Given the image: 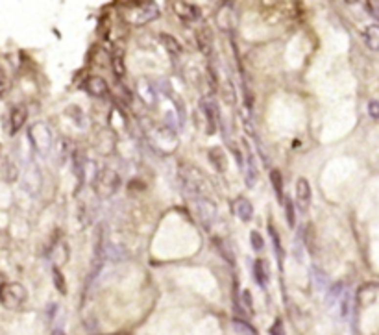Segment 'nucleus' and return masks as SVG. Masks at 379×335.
<instances>
[{
    "instance_id": "1",
    "label": "nucleus",
    "mask_w": 379,
    "mask_h": 335,
    "mask_svg": "<svg viewBox=\"0 0 379 335\" xmlns=\"http://www.w3.org/2000/svg\"><path fill=\"white\" fill-rule=\"evenodd\" d=\"M179 180H181V184L185 187V191L193 196L194 200L205 196L207 185H205V180H203L202 172H200L196 167L187 165V163H181V165H179Z\"/></svg>"
},
{
    "instance_id": "27",
    "label": "nucleus",
    "mask_w": 379,
    "mask_h": 335,
    "mask_svg": "<svg viewBox=\"0 0 379 335\" xmlns=\"http://www.w3.org/2000/svg\"><path fill=\"white\" fill-rule=\"evenodd\" d=\"M233 330H235L239 335H255L253 334V330L246 322H243V320H233Z\"/></svg>"
},
{
    "instance_id": "11",
    "label": "nucleus",
    "mask_w": 379,
    "mask_h": 335,
    "mask_svg": "<svg viewBox=\"0 0 379 335\" xmlns=\"http://www.w3.org/2000/svg\"><path fill=\"white\" fill-rule=\"evenodd\" d=\"M231 210H233V213H235L237 217L241 218L243 222H250L252 217H253L252 202L248 200V198H245V196H239V198H235L233 204H231Z\"/></svg>"
},
{
    "instance_id": "3",
    "label": "nucleus",
    "mask_w": 379,
    "mask_h": 335,
    "mask_svg": "<svg viewBox=\"0 0 379 335\" xmlns=\"http://www.w3.org/2000/svg\"><path fill=\"white\" fill-rule=\"evenodd\" d=\"M28 293H26L24 285L15 284V282H8V284L0 285V304L6 310L15 311L21 306H24Z\"/></svg>"
},
{
    "instance_id": "16",
    "label": "nucleus",
    "mask_w": 379,
    "mask_h": 335,
    "mask_svg": "<svg viewBox=\"0 0 379 335\" xmlns=\"http://www.w3.org/2000/svg\"><path fill=\"white\" fill-rule=\"evenodd\" d=\"M364 43L370 50H379V24H370L364 28L362 32Z\"/></svg>"
},
{
    "instance_id": "14",
    "label": "nucleus",
    "mask_w": 379,
    "mask_h": 335,
    "mask_svg": "<svg viewBox=\"0 0 379 335\" xmlns=\"http://www.w3.org/2000/svg\"><path fill=\"white\" fill-rule=\"evenodd\" d=\"M207 158H209L211 165L217 168V170H220V172H224V170L227 168V158H226V154H224V150H222L220 146H213V148H209V152H207Z\"/></svg>"
},
{
    "instance_id": "7",
    "label": "nucleus",
    "mask_w": 379,
    "mask_h": 335,
    "mask_svg": "<svg viewBox=\"0 0 379 335\" xmlns=\"http://www.w3.org/2000/svg\"><path fill=\"white\" fill-rule=\"evenodd\" d=\"M172 8H174V11H176V15L183 23H196L198 19H200V9H198V6L196 4H193V2H174L172 4Z\"/></svg>"
},
{
    "instance_id": "21",
    "label": "nucleus",
    "mask_w": 379,
    "mask_h": 335,
    "mask_svg": "<svg viewBox=\"0 0 379 335\" xmlns=\"http://www.w3.org/2000/svg\"><path fill=\"white\" fill-rule=\"evenodd\" d=\"M248 168H246V185L248 187H253L257 184V167H255V161H253V156L250 154L248 156Z\"/></svg>"
},
{
    "instance_id": "17",
    "label": "nucleus",
    "mask_w": 379,
    "mask_h": 335,
    "mask_svg": "<svg viewBox=\"0 0 379 335\" xmlns=\"http://www.w3.org/2000/svg\"><path fill=\"white\" fill-rule=\"evenodd\" d=\"M161 43H163V47L169 50L170 56H179L181 54V45L178 43L176 37H172V35L169 34H161Z\"/></svg>"
},
{
    "instance_id": "6",
    "label": "nucleus",
    "mask_w": 379,
    "mask_h": 335,
    "mask_svg": "<svg viewBox=\"0 0 379 335\" xmlns=\"http://www.w3.org/2000/svg\"><path fill=\"white\" fill-rule=\"evenodd\" d=\"M196 211H198V217H200V220H202V224L205 228H209L217 220V206L207 196L196 198Z\"/></svg>"
},
{
    "instance_id": "8",
    "label": "nucleus",
    "mask_w": 379,
    "mask_h": 335,
    "mask_svg": "<svg viewBox=\"0 0 379 335\" xmlns=\"http://www.w3.org/2000/svg\"><path fill=\"white\" fill-rule=\"evenodd\" d=\"M104 265V232L102 228L96 230V237H94V256L91 261V278L98 274V270Z\"/></svg>"
},
{
    "instance_id": "19",
    "label": "nucleus",
    "mask_w": 379,
    "mask_h": 335,
    "mask_svg": "<svg viewBox=\"0 0 379 335\" xmlns=\"http://www.w3.org/2000/svg\"><path fill=\"white\" fill-rule=\"evenodd\" d=\"M303 239H305L307 250L311 252V254H316L318 244H316V232H314V226H312V224H307V226H305V235H303Z\"/></svg>"
},
{
    "instance_id": "22",
    "label": "nucleus",
    "mask_w": 379,
    "mask_h": 335,
    "mask_svg": "<svg viewBox=\"0 0 379 335\" xmlns=\"http://www.w3.org/2000/svg\"><path fill=\"white\" fill-rule=\"evenodd\" d=\"M2 174H4V180H6V182H15L19 178L17 165H15L11 159H6V161H4V170H2Z\"/></svg>"
},
{
    "instance_id": "26",
    "label": "nucleus",
    "mask_w": 379,
    "mask_h": 335,
    "mask_svg": "<svg viewBox=\"0 0 379 335\" xmlns=\"http://www.w3.org/2000/svg\"><path fill=\"white\" fill-rule=\"evenodd\" d=\"M250 244H252V248L255 252H261L265 248V239H263V235L259 232H252L250 234Z\"/></svg>"
},
{
    "instance_id": "25",
    "label": "nucleus",
    "mask_w": 379,
    "mask_h": 335,
    "mask_svg": "<svg viewBox=\"0 0 379 335\" xmlns=\"http://www.w3.org/2000/svg\"><path fill=\"white\" fill-rule=\"evenodd\" d=\"M285 213H287V224H289V228H294L296 211H294V204H292L290 198H287L285 200Z\"/></svg>"
},
{
    "instance_id": "4",
    "label": "nucleus",
    "mask_w": 379,
    "mask_h": 335,
    "mask_svg": "<svg viewBox=\"0 0 379 335\" xmlns=\"http://www.w3.org/2000/svg\"><path fill=\"white\" fill-rule=\"evenodd\" d=\"M28 137H30V141H32V146H34L41 156H46V154L52 150V141H54V137H52V130L45 124V122H35V124L30 128Z\"/></svg>"
},
{
    "instance_id": "5",
    "label": "nucleus",
    "mask_w": 379,
    "mask_h": 335,
    "mask_svg": "<svg viewBox=\"0 0 379 335\" xmlns=\"http://www.w3.org/2000/svg\"><path fill=\"white\" fill-rule=\"evenodd\" d=\"M120 185V178L113 168H104L94 178V191L100 198H110Z\"/></svg>"
},
{
    "instance_id": "18",
    "label": "nucleus",
    "mask_w": 379,
    "mask_h": 335,
    "mask_svg": "<svg viewBox=\"0 0 379 335\" xmlns=\"http://www.w3.org/2000/svg\"><path fill=\"white\" fill-rule=\"evenodd\" d=\"M111 63H113V71H115V76L122 78V76H124V72H126V67H124V52H122V48L115 50L113 58H111Z\"/></svg>"
},
{
    "instance_id": "30",
    "label": "nucleus",
    "mask_w": 379,
    "mask_h": 335,
    "mask_svg": "<svg viewBox=\"0 0 379 335\" xmlns=\"http://www.w3.org/2000/svg\"><path fill=\"white\" fill-rule=\"evenodd\" d=\"M270 334L272 335H285V328H283V322H281L279 318L274 322V326H272V330H270Z\"/></svg>"
},
{
    "instance_id": "32",
    "label": "nucleus",
    "mask_w": 379,
    "mask_h": 335,
    "mask_svg": "<svg viewBox=\"0 0 379 335\" xmlns=\"http://www.w3.org/2000/svg\"><path fill=\"white\" fill-rule=\"evenodd\" d=\"M243 300H245V306L248 308V310H253V300H252V293L246 289V291H243Z\"/></svg>"
},
{
    "instance_id": "29",
    "label": "nucleus",
    "mask_w": 379,
    "mask_h": 335,
    "mask_svg": "<svg viewBox=\"0 0 379 335\" xmlns=\"http://www.w3.org/2000/svg\"><path fill=\"white\" fill-rule=\"evenodd\" d=\"M312 272H314V276H316V284L320 285V287L328 284V276H326L318 267H312Z\"/></svg>"
},
{
    "instance_id": "2",
    "label": "nucleus",
    "mask_w": 379,
    "mask_h": 335,
    "mask_svg": "<svg viewBox=\"0 0 379 335\" xmlns=\"http://www.w3.org/2000/svg\"><path fill=\"white\" fill-rule=\"evenodd\" d=\"M159 17V8L154 2H134L130 4V9L124 11V19L130 24L143 26Z\"/></svg>"
},
{
    "instance_id": "12",
    "label": "nucleus",
    "mask_w": 379,
    "mask_h": 335,
    "mask_svg": "<svg viewBox=\"0 0 379 335\" xmlns=\"http://www.w3.org/2000/svg\"><path fill=\"white\" fill-rule=\"evenodd\" d=\"M85 91L93 96H106L110 93V87L102 76H89L85 80Z\"/></svg>"
},
{
    "instance_id": "10",
    "label": "nucleus",
    "mask_w": 379,
    "mask_h": 335,
    "mask_svg": "<svg viewBox=\"0 0 379 335\" xmlns=\"http://www.w3.org/2000/svg\"><path fill=\"white\" fill-rule=\"evenodd\" d=\"M26 119H28V109H26V106L19 104V106H15V108L11 109V113H9V134L11 135L17 134L19 130L24 126Z\"/></svg>"
},
{
    "instance_id": "28",
    "label": "nucleus",
    "mask_w": 379,
    "mask_h": 335,
    "mask_svg": "<svg viewBox=\"0 0 379 335\" xmlns=\"http://www.w3.org/2000/svg\"><path fill=\"white\" fill-rule=\"evenodd\" d=\"M368 115H370L372 119H379V102L378 100L368 102Z\"/></svg>"
},
{
    "instance_id": "31",
    "label": "nucleus",
    "mask_w": 379,
    "mask_h": 335,
    "mask_svg": "<svg viewBox=\"0 0 379 335\" xmlns=\"http://www.w3.org/2000/svg\"><path fill=\"white\" fill-rule=\"evenodd\" d=\"M6 89H8V76H6V72L0 69V96L6 93Z\"/></svg>"
},
{
    "instance_id": "13",
    "label": "nucleus",
    "mask_w": 379,
    "mask_h": 335,
    "mask_svg": "<svg viewBox=\"0 0 379 335\" xmlns=\"http://www.w3.org/2000/svg\"><path fill=\"white\" fill-rule=\"evenodd\" d=\"M296 198L300 202L302 210H307V206L311 204V198H312L311 184H309L305 178H300V180L296 182Z\"/></svg>"
},
{
    "instance_id": "24",
    "label": "nucleus",
    "mask_w": 379,
    "mask_h": 335,
    "mask_svg": "<svg viewBox=\"0 0 379 335\" xmlns=\"http://www.w3.org/2000/svg\"><path fill=\"white\" fill-rule=\"evenodd\" d=\"M268 232H270V239H272V243H274V250H276V256H278L279 261H283L285 258V252H283V244L279 241V235L276 234V230L272 226H268Z\"/></svg>"
},
{
    "instance_id": "23",
    "label": "nucleus",
    "mask_w": 379,
    "mask_h": 335,
    "mask_svg": "<svg viewBox=\"0 0 379 335\" xmlns=\"http://www.w3.org/2000/svg\"><path fill=\"white\" fill-rule=\"evenodd\" d=\"M52 278H54V287L58 289V293L67 294V282H65L63 272H61L58 267H54V270H52Z\"/></svg>"
},
{
    "instance_id": "20",
    "label": "nucleus",
    "mask_w": 379,
    "mask_h": 335,
    "mask_svg": "<svg viewBox=\"0 0 379 335\" xmlns=\"http://www.w3.org/2000/svg\"><path fill=\"white\" fill-rule=\"evenodd\" d=\"M270 184L274 187V193L278 196V200H281L283 198V176H281V172H279L278 168H274L270 172Z\"/></svg>"
},
{
    "instance_id": "9",
    "label": "nucleus",
    "mask_w": 379,
    "mask_h": 335,
    "mask_svg": "<svg viewBox=\"0 0 379 335\" xmlns=\"http://www.w3.org/2000/svg\"><path fill=\"white\" fill-rule=\"evenodd\" d=\"M196 43H198L200 52L205 58H209L213 54V32H211L209 26H202L196 30Z\"/></svg>"
},
{
    "instance_id": "33",
    "label": "nucleus",
    "mask_w": 379,
    "mask_h": 335,
    "mask_svg": "<svg viewBox=\"0 0 379 335\" xmlns=\"http://www.w3.org/2000/svg\"><path fill=\"white\" fill-rule=\"evenodd\" d=\"M52 335H65V334H63L61 330H56V332H54V334H52Z\"/></svg>"
},
{
    "instance_id": "15",
    "label": "nucleus",
    "mask_w": 379,
    "mask_h": 335,
    "mask_svg": "<svg viewBox=\"0 0 379 335\" xmlns=\"http://www.w3.org/2000/svg\"><path fill=\"white\" fill-rule=\"evenodd\" d=\"M253 278L259 287H267L268 285V267L265 260H255L253 263Z\"/></svg>"
}]
</instances>
